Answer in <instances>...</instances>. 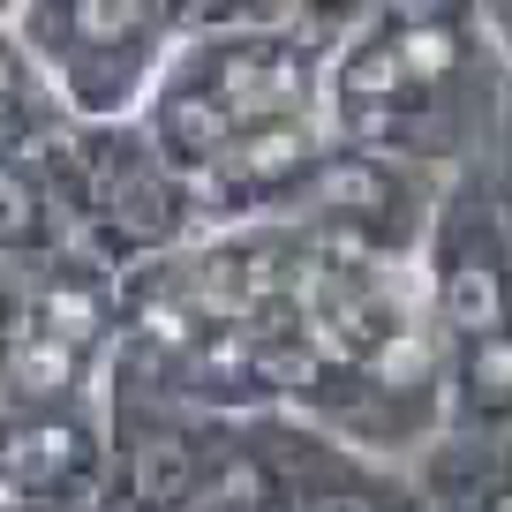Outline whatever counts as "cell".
Returning <instances> with one entry per match:
<instances>
[{
    "mask_svg": "<svg viewBox=\"0 0 512 512\" xmlns=\"http://www.w3.org/2000/svg\"><path fill=\"white\" fill-rule=\"evenodd\" d=\"M53 249H61V219H53L46 189L31 181L23 159H0V264L31 272L38 256H53Z\"/></svg>",
    "mask_w": 512,
    "mask_h": 512,
    "instance_id": "cell-10",
    "label": "cell"
},
{
    "mask_svg": "<svg viewBox=\"0 0 512 512\" xmlns=\"http://www.w3.org/2000/svg\"><path fill=\"white\" fill-rule=\"evenodd\" d=\"M241 475L264 512H430L407 467H384L294 415L241 422Z\"/></svg>",
    "mask_w": 512,
    "mask_h": 512,
    "instance_id": "cell-6",
    "label": "cell"
},
{
    "mask_svg": "<svg viewBox=\"0 0 512 512\" xmlns=\"http://www.w3.org/2000/svg\"><path fill=\"white\" fill-rule=\"evenodd\" d=\"M415 279L445 354L512 339V181L497 174V159L445 181L415 256Z\"/></svg>",
    "mask_w": 512,
    "mask_h": 512,
    "instance_id": "cell-5",
    "label": "cell"
},
{
    "mask_svg": "<svg viewBox=\"0 0 512 512\" xmlns=\"http://www.w3.org/2000/svg\"><path fill=\"white\" fill-rule=\"evenodd\" d=\"M512 68L490 16L467 0H384L362 8L324 68V121L339 144L452 181L497 159Z\"/></svg>",
    "mask_w": 512,
    "mask_h": 512,
    "instance_id": "cell-1",
    "label": "cell"
},
{
    "mask_svg": "<svg viewBox=\"0 0 512 512\" xmlns=\"http://www.w3.org/2000/svg\"><path fill=\"white\" fill-rule=\"evenodd\" d=\"M8 16L53 113L83 128L144 121L181 53V0H23Z\"/></svg>",
    "mask_w": 512,
    "mask_h": 512,
    "instance_id": "cell-3",
    "label": "cell"
},
{
    "mask_svg": "<svg viewBox=\"0 0 512 512\" xmlns=\"http://www.w3.org/2000/svg\"><path fill=\"white\" fill-rule=\"evenodd\" d=\"M16 332H23V272H16V264H0V354H8Z\"/></svg>",
    "mask_w": 512,
    "mask_h": 512,
    "instance_id": "cell-11",
    "label": "cell"
},
{
    "mask_svg": "<svg viewBox=\"0 0 512 512\" xmlns=\"http://www.w3.org/2000/svg\"><path fill=\"white\" fill-rule=\"evenodd\" d=\"M196 512H264V497L249 490V475H234L219 497H211V505H196Z\"/></svg>",
    "mask_w": 512,
    "mask_h": 512,
    "instance_id": "cell-12",
    "label": "cell"
},
{
    "mask_svg": "<svg viewBox=\"0 0 512 512\" xmlns=\"http://www.w3.org/2000/svg\"><path fill=\"white\" fill-rule=\"evenodd\" d=\"M106 490V407H0V512H61Z\"/></svg>",
    "mask_w": 512,
    "mask_h": 512,
    "instance_id": "cell-8",
    "label": "cell"
},
{
    "mask_svg": "<svg viewBox=\"0 0 512 512\" xmlns=\"http://www.w3.org/2000/svg\"><path fill=\"white\" fill-rule=\"evenodd\" d=\"M437 196H445V181L422 174V166L332 144V159H324V174H317V189H309V204H302L294 226H302L309 241H324V249H339V256L415 264Z\"/></svg>",
    "mask_w": 512,
    "mask_h": 512,
    "instance_id": "cell-7",
    "label": "cell"
},
{
    "mask_svg": "<svg viewBox=\"0 0 512 512\" xmlns=\"http://www.w3.org/2000/svg\"><path fill=\"white\" fill-rule=\"evenodd\" d=\"M61 512H113V505H106V490H98V497H83V505H61Z\"/></svg>",
    "mask_w": 512,
    "mask_h": 512,
    "instance_id": "cell-14",
    "label": "cell"
},
{
    "mask_svg": "<svg viewBox=\"0 0 512 512\" xmlns=\"http://www.w3.org/2000/svg\"><path fill=\"white\" fill-rule=\"evenodd\" d=\"M31 181L46 189L61 241L83 256H98L113 279L144 272L159 256L189 249L204 226H196V196L181 189V174L151 151V136L136 121L121 128H83L53 113L46 128L23 151Z\"/></svg>",
    "mask_w": 512,
    "mask_h": 512,
    "instance_id": "cell-2",
    "label": "cell"
},
{
    "mask_svg": "<svg viewBox=\"0 0 512 512\" xmlns=\"http://www.w3.org/2000/svg\"><path fill=\"white\" fill-rule=\"evenodd\" d=\"M106 505L113 512H196L241 475V422L181 407L151 384L106 369Z\"/></svg>",
    "mask_w": 512,
    "mask_h": 512,
    "instance_id": "cell-4",
    "label": "cell"
},
{
    "mask_svg": "<svg viewBox=\"0 0 512 512\" xmlns=\"http://www.w3.org/2000/svg\"><path fill=\"white\" fill-rule=\"evenodd\" d=\"M497 174L512 181V98H505V128H497Z\"/></svg>",
    "mask_w": 512,
    "mask_h": 512,
    "instance_id": "cell-13",
    "label": "cell"
},
{
    "mask_svg": "<svg viewBox=\"0 0 512 512\" xmlns=\"http://www.w3.org/2000/svg\"><path fill=\"white\" fill-rule=\"evenodd\" d=\"M98 392H106V362L76 354L38 324H23L0 354V407H83Z\"/></svg>",
    "mask_w": 512,
    "mask_h": 512,
    "instance_id": "cell-9",
    "label": "cell"
}]
</instances>
